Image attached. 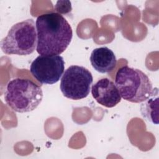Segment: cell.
<instances>
[{"mask_svg":"<svg viewBox=\"0 0 159 159\" xmlns=\"http://www.w3.org/2000/svg\"><path fill=\"white\" fill-rule=\"evenodd\" d=\"M35 25L37 33L36 50L40 55H59L71 41L72 28L59 13L50 12L39 16Z\"/></svg>","mask_w":159,"mask_h":159,"instance_id":"6da1fadb","label":"cell"},{"mask_svg":"<svg viewBox=\"0 0 159 159\" xmlns=\"http://www.w3.org/2000/svg\"><path fill=\"white\" fill-rule=\"evenodd\" d=\"M115 84L124 99L134 102H143L153 91L148 76L140 70L124 66L119 68L115 77Z\"/></svg>","mask_w":159,"mask_h":159,"instance_id":"7a4b0ae2","label":"cell"},{"mask_svg":"<svg viewBox=\"0 0 159 159\" xmlns=\"http://www.w3.org/2000/svg\"><path fill=\"white\" fill-rule=\"evenodd\" d=\"M43 92L40 86L32 81L14 78L8 82L4 93V101L13 111L23 113L35 109L41 103Z\"/></svg>","mask_w":159,"mask_h":159,"instance_id":"3957f363","label":"cell"},{"mask_svg":"<svg viewBox=\"0 0 159 159\" xmlns=\"http://www.w3.org/2000/svg\"><path fill=\"white\" fill-rule=\"evenodd\" d=\"M37 33L32 19L14 24L1 41V48L7 55H28L37 48Z\"/></svg>","mask_w":159,"mask_h":159,"instance_id":"277c9868","label":"cell"},{"mask_svg":"<svg viewBox=\"0 0 159 159\" xmlns=\"http://www.w3.org/2000/svg\"><path fill=\"white\" fill-rule=\"evenodd\" d=\"M93 81V75L88 69L82 66L71 65L63 74L60 88L65 97L80 100L88 96Z\"/></svg>","mask_w":159,"mask_h":159,"instance_id":"5b68a950","label":"cell"},{"mask_svg":"<svg viewBox=\"0 0 159 159\" xmlns=\"http://www.w3.org/2000/svg\"><path fill=\"white\" fill-rule=\"evenodd\" d=\"M65 70V61L60 55H39L31 63L30 71L41 84L57 83Z\"/></svg>","mask_w":159,"mask_h":159,"instance_id":"8992f818","label":"cell"},{"mask_svg":"<svg viewBox=\"0 0 159 159\" xmlns=\"http://www.w3.org/2000/svg\"><path fill=\"white\" fill-rule=\"evenodd\" d=\"M91 94L98 103L108 108L116 106L121 101L115 83L107 78L99 80L93 85Z\"/></svg>","mask_w":159,"mask_h":159,"instance_id":"52a82bcc","label":"cell"},{"mask_svg":"<svg viewBox=\"0 0 159 159\" xmlns=\"http://www.w3.org/2000/svg\"><path fill=\"white\" fill-rule=\"evenodd\" d=\"M90 62L95 70L101 73H106L114 69L117 58L112 50L107 47H102L92 51Z\"/></svg>","mask_w":159,"mask_h":159,"instance_id":"ba28073f","label":"cell"},{"mask_svg":"<svg viewBox=\"0 0 159 159\" xmlns=\"http://www.w3.org/2000/svg\"><path fill=\"white\" fill-rule=\"evenodd\" d=\"M158 91L157 88L153 89L152 96L143 101L140 106L142 116L148 121L154 124H158Z\"/></svg>","mask_w":159,"mask_h":159,"instance_id":"9c48e42d","label":"cell"}]
</instances>
